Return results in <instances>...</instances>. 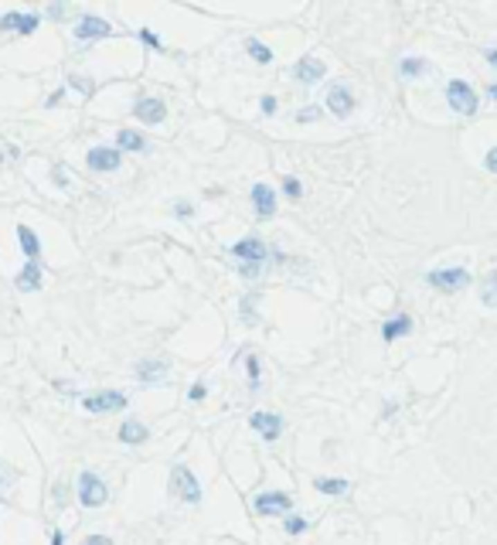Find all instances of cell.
Instances as JSON below:
<instances>
[{"instance_id":"6da1fadb","label":"cell","mask_w":497,"mask_h":545,"mask_svg":"<svg viewBox=\"0 0 497 545\" xmlns=\"http://www.w3.org/2000/svg\"><path fill=\"white\" fill-rule=\"evenodd\" d=\"M170 494L181 498V501H188V504L201 501V484H198V477H195L184 463H174V467H170Z\"/></svg>"},{"instance_id":"7a4b0ae2","label":"cell","mask_w":497,"mask_h":545,"mask_svg":"<svg viewBox=\"0 0 497 545\" xmlns=\"http://www.w3.org/2000/svg\"><path fill=\"white\" fill-rule=\"evenodd\" d=\"M79 501H82L85 508H99V504L109 501V491H106L102 477H96L92 470H82V474H79Z\"/></svg>"},{"instance_id":"3957f363","label":"cell","mask_w":497,"mask_h":545,"mask_svg":"<svg viewBox=\"0 0 497 545\" xmlns=\"http://www.w3.org/2000/svg\"><path fill=\"white\" fill-rule=\"evenodd\" d=\"M446 102L453 106L460 116H473V113H477V92L463 82V79H453V82L446 85Z\"/></svg>"},{"instance_id":"277c9868","label":"cell","mask_w":497,"mask_h":545,"mask_svg":"<svg viewBox=\"0 0 497 545\" xmlns=\"http://www.w3.org/2000/svg\"><path fill=\"white\" fill-rule=\"evenodd\" d=\"M426 280H429V287H436V290H443V294H456V290H463V287L470 283V273L460 269V266H453V269H433Z\"/></svg>"},{"instance_id":"5b68a950","label":"cell","mask_w":497,"mask_h":545,"mask_svg":"<svg viewBox=\"0 0 497 545\" xmlns=\"http://www.w3.org/2000/svg\"><path fill=\"white\" fill-rule=\"evenodd\" d=\"M85 409H89V413H120V409H126V395L123 392H96V395H85Z\"/></svg>"},{"instance_id":"8992f818","label":"cell","mask_w":497,"mask_h":545,"mask_svg":"<svg viewBox=\"0 0 497 545\" xmlns=\"http://www.w3.org/2000/svg\"><path fill=\"white\" fill-rule=\"evenodd\" d=\"M232 256H235V259H246L248 266H259V262L269 256V249H266V242H262V239L248 235V239H239V242L232 246Z\"/></svg>"},{"instance_id":"52a82bcc","label":"cell","mask_w":497,"mask_h":545,"mask_svg":"<svg viewBox=\"0 0 497 545\" xmlns=\"http://www.w3.org/2000/svg\"><path fill=\"white\" fill-rule=\"evenodd\" d=\"M327 109H331L334 116H341V120H347L351 113H354V96H351V89L344 82H337L327 92Z\"/></svg>"},{"instance_id":"ba28073f","label":"cell","mask_w":497,"mask_h":545,"mask_svg":"<svg viewBox=\"0 0 497 545\" xmlns=\"http://www.w3.org/2000/svg\"><path fill=\"white\" fill-rule=\"evenodd\" d=\"M109 35H113V28L102 17H96V14H85L82 21H79V28H75L79 42H96V38H109Z\"/></svg>"},{"instance_id":"9c48e42d","label":"cell","mask_w":497,"mask_h":545,"mask_svg":"<svg viewBox=\"0 0 497 545\" xmlns=\"http://www.w3.org/2000/svg\"><path fill=\"white\" fill-rule=\"evenodd\" d=\"M290 508H293V498L283 494V491H266V494L255 498V511H259V515H283V511H290Z\"/></svg>"},{"instance_id":"30bf717a","label":"cell","mask_w":497,"mask_h":545,"mask_svg":"<svg viewBox=\"0 0 497 545\" xmlns=\"http://www.w3.org/2000/svg\"><path fill=\"white\" fill-rule=\"evenodd\" d=\"M0 28L3 31H14V35H31L38 28V14H21V10H10L0 17Z\"/></svg>"},{"instance_id":"8fae6325","label":"cell","mask_w":497,"mask_h":545,"mask_svg":"<svg viewBox=\"0 0 497 545\" xmlns=\"http://www.w3.org/2000/svg\"><path fill=\"white\" fill-rule=\"evenodd\" d=\"M248 426H252V429H259V433H262V440H269V443H273V440H280L283 420H280L276 413H252V416H248Z\"/></svg>"},{"instance_id":"7c38bea8","label":"cell","mask_w":497,"mask_h":545,"mask_svg":"<svg viewBox=\"0 0 497 545\" xmlns=\"http://www.w3.org/2000/svg\"><path fill=\"white\" fill-rule=\"evenodd\" d=\"M85 161H89L92 170H116L120 168V150H113V147H92Z\"/></svg>"},{"instance_id":"4fadbf2b","label":"cell","mask_w":497,"mask_h":545,"mask_svg":"<svg viewBox=\"0 0 497 545\" xmlns=\"http://www.w3.org/2000/svg\"><path fill=\"white\" fill-rule=\"evenodd\" d=\"M324 72H327V65L320 62V58H300L296 62V69H293V75L300 79V82H320L324 79Z\"/></svg>"},{"instance_id":"5bb4252c","label":"cell","mask_w":497,"mask_h":545,"mask_svg":"<svg viewBox=\"0 0 497 545\" xmlns=\"http://www.w3.org/2000/svg\"><path fill=\"white\" fill-rule=\"evenodd\" d=\"M252 205L259 211V218H269V215L276 211V195H273V188H269V184H255V188H252Z\"/></svg>"},{"instance_id":"9a60e30c","label":"cell","mask_w":497,"mask_h":545,"mask_svg":"<svg viewBox=\"0 0 497 545\" xmlns=\"http://www.w3.org/2000/svg\"><path fill=\"white\" fill-rule=\"evenodd\" d=\"M133 113H136V120H143V123H161L167 116V106L161 99H140Z\"/></svg>"},{"instance_id":"2e32d148","label":"cell","mask_w":497,"mask_h":545,"mask_svg":"<svg viewBox=\"0 0 497 545\" xmlns=\"http://www.w3.org/2000/svg\"><path fill=\"white\" fill-rule=\"evenodd\" d=\"M167 368H170L167 361L147 358V361H140V365H136V375H140V382H143V385H154L157 378H164V375H167Z\"/></svg>"},{"instance_id":"e0dca14e","label":"cell","mask_w":497,"mask_h":545,"mask_svg":"<svg viewBox=\"0 0 497 545\" xmlns=\"http://www.w3.org/2000/svg\"><path fill=\"white\" fill-rule=\"evenodd\" d=\"M14 283H17V290H38V287H42V266H38V262H28V266L17 273Z\"/></svg>"},{"instance_id":"ac0fdd59","label":"cell","mask_w":497,"mask_h":545,"mask_svg":"<svg viewBox=\"0 0 497 545\" xmlns=\"http://www.w3.org/2000/svg\"><path fill=\"white\" fill-rule=\"evenodd\" d=\"M409 331H413V321H409V314H399V317L385 321V328H381V337H385V341H395V337L409 334Z\"/></svg>"},{"instance_id":"d6986e66","label":"cell","mask_w":497,"mask_h":545,"mask_svg":"<svg viewBox=\"0 0 497 545\" xmlns=\"http://www.w3.org/2000/svg\"><path fill=\"white\" fill-rule=\"evenodd\" d=\"M147 436H150V429L136 420H126L123 426H120V440H123V443H133V447H136V443H143Z\"/></svg>"},{"instance_id":"ffe728a7","label":"cell","mask_w":497,"mask_h":545,"mask_svg":"<svg viewBox=\"0 0 497 545\" xmlns=\"http://www.w3.org/2000/svg\"><path fill=\"white\" fill-rule=\"evenodd\" d=\"M17 242H21V249H24V256L35 262L38 259V252H42V242H38V235L28 229V225H17Z\"/></svg>"},{"instance_id":"44dd1931","label":"cell","mask_w":497,"mask_h":545,"mask_svg":"<svg viewBox=\"0 0 497 545\" xmlns=\"http://www.w3.org/2000/svg\"><path fill=\"white\" fill-rule=\"evenodd\" d=\"M480 300H484L487 307H497V269H491V273L484 276V287H480Z\"/></svg>"},{"instance_id":"7402d4cb","label":"cell","mask_w":497,"mask_h":545,"mask_svg":"<svg viewBox=\"0 0 497 545\" xmlns=\"http://www.w3.org/2000/svg\"><path fill=\"white\" fill-rule=\"evenodd\" d=\"M116 140H120V147H123V150H143V147H147V140H143L136 129H120V133H116Z\"/></svg>"},{"instance_id":"603a6c76","label":"cell","mask_w":497,"mask_h":545,"mask_svg":"<svg viewBox=\"0 0 497 545\" xmlns=\"http://www.w3.org/2000/svg\"><path fill=\"white\" fill-rule=\"evenodd\" d=\"M317 491L320 494H344L347 481H341V477H317Z\"/></svg>"},{"instance_id":"cb8c5ba5","label":"cell","mask_w":497,"mask_h":545,"mask_svg":"<svg viewBox=\"0 0 497 545\" xmlns=\"http://www.w3.org/2000/svg\"><path fill=\"white\" fill-rule=\"evenodd\" d=\"M246 48H248V55H252V58H255L259 65H269V62H273V51H269V48H266V44H262V42H255V38H248V42H246Z\"/></svg>"},{"instance_id":"d4e9b609","label":"cell","mask_w":497,"mask_h":545,"mask_svg":"<svg viewBox=\"0 0 497 545\" xmlns=\"http://www.w3.org/2000/svg\"><path fill=\"white\" fill-rule=\"evenodd\" d=\"M399 72H402L406 79H413V75H422V72H426V62H422V58H413V55H409V58H402Z\"/></svg>"},{"instance_id":"484cf974","label":"cell","mask_w":497,"mask_h":545,"mask_svg":"<svg viewBox=\"0 0 497 545\" xmlns=\"http://www.w3.org/2000/svg\"><path fill=\"white\" fill-rule=\"evenodd\" d=\"M136 35H140V42H143V44H150V48H157V51H164V42H161V38H157V35H154L150 28H140Z\"/></svg>"},{"instance_id":"4316f807","label":"cell","mask_w":497,"mask_h":545,"mask_svg":"<svg viewBox=\"0 0 497 545\" xmlns=\"http://www.w3.org/2000/svg\"><path fill=\"white\" fill-rule=\"evenodd\" d=\"M287 532H290V535H303V532H307V518L290 515V518H287Z\"/></svg>"},{"instance_id":"83f0119b","label":"cell","mask_w":497,"mask_h":545,"mask_svg":"<svg viewBox=\"0 0 497 545\" xmlns=\"http://www.w3.org/2000/svg\"><path fill=\"white\" fill-rule=\"evenodd\" d=\"M283 191H287L290 198H300V195H303V184H300L296 177H287V181H283Z\"/></svg>"},{"instance_id":"f1b7e54d","label":"cell","mask_w":497,"mask_h":545,"mask_svg":"<svg viewBox=\"0 0 497 545\" xmlns=\"http://www.w3.org/2000/svg\"><path fill=\"white\" fill-rule=\"evenodd\" d=\"M317 116H320V109H317V106H307V109H300V113H296V120H300V123H314Z\"/></svg>"},{"instance_id":"f546056e","label":"cell","mask_w":497,"mask_h":545,"mask_svg":"<svg viewBox=\"0 0 497 545\" xmlns=\"http://www.w3.org/2000/svg\"><path fill=\"white\" fill-rule=\"evenodd\" d=\"M246 368H248V382H252V388L259 385V358H246Z\"/></svg>"},{"instance_id":"4dcf8cb0","label":"cell","mask_w":497,"mask_h":545,"mask_svg":"<svg viewBox=\"0 0 497 545\" xmlns=\"http://www.w3.org/2000/svg\"><path fill=\"white\" fill-rule=\"evenodd\" d=\"M259 106H262V113H266V116H269V113H276V99H273V96H262V102H259Z\"/></svg>"},{"instance_id":"1f68e13d","label":"cell","mask_w":497,"mask_h":545,"mask_svg":"<svg viewBox=\"0 0 497 545\" xmlns=\"http://www.w3.org/2000/svg\"><path fill=\"white\" fill-rule=\"evenodd\" d=\"M205 382H195V388H191V399H195V402H201V399H205Z\"/></svg>"},{"instance_id":"d6a6232c","label":"cell","mask_w":497,"mask_h":545,"mask_svg":"<svg viewBox=\"0 0 497 545\" xmlns=\"http://www.w3.org/2000/svg\"><path fill=\"white\" fill-rule=\"evenodd\" d=\"M191 205H188V202H177V205H174V215H177V218H188V215H191Z\"/></svg>"},{"instance_id":"836d02e7","label":"cell","mask_w":497,"mask_h":545,"mask_svg":"<svg viewBox=\"0 0 497 545\" xmlns=\"http://www.w3.org/2000/svg\"><path fill=\"white\" fill-rule=\"evenodd\" d=\"M82 545H113V539H106V535H89Z\"/></svg>"},{"instance_id":"e575fe53","label":"cell","mask_w":497,"mask_h":545,"mask_svg":"<svg viewBox=\"0 0 497 545\" xmlns=\"http://www.w3.org/2000/svg\"><path fill=\"white\" fill-rule=\"evenodd\" d=\"M484 164H487V170H494V174H497V147L487 150V161H484Z\"/></svg>"},{"instance_id":"d590c367","label":"cell","mask_w":497,"mask_h":545,"mask_svg":"<svg viewBox=\"0 0 497 545\" xmlns=\"http://www.w3.org/2000/svg\"><path fill=\"white\" fill-rule=\"evenodd\" d=\"M69 85H79V92H85V96H92V82H85V79H72Z\"/></svg>"},{"instance_id":"8d00e7d4","label":"cell","mask_w":497,"mask_h":545,"mask_svg":"<svg viewBox=\"0 0 497 545\" xmlns=\"http://www.w3.org/2000/svg\"><path fill=\"white\" fill-rule=\"evenodd\" d=\"M395 409H399V406H395V402H385V409H381V416H385V420H388V416H392V413H395Z\"/></svg>"},{"instance_id":"74e56055","label":"cell","mask_w":497,"mask_h":545,"mask_svg":"<svg viewBox=\"0 0 497 545\" xmlns=\"http://www.w3.org/2000/svg\"><path fill=\"white\" fill-rule=\"evenodd\" d=\"M62 542H65V535H62V532L55 528V532H51V545H62Z\"/></svg>"},{"instance_id":"f35d334b","label":"cell","mask_w":497,"mask_h":545,"mask_svg":"<svg viewBox=\"0 0 497 545\" xmlns=\"http://www.w3.org/2000/svg\"><path fill=\"white\" fill-rule=\"evenodd\" d=\"M487 62H491V65H497V48H491V51H487Z\"/></svg>"},{"instance_id":"ab89813d","label":"cell","mask_w":497,"mask_h":545,"mask_svg":"<svg viewBox=\"0 0 497 545\" xmlns=\"http://www.w3.org/2000/svg\"><path fill=\"white\" fill-rule=\"evenodd\" d=\"M487 96H491V99L497 102V82H494V85H487Z\"/></svg>"},{"instance_id":"60d3db41","label":"cell","mask_w":497,"mask_h":545,"mask_svg":"<svg viewBox=\"0 0 497 545\" xmlns=\"http://www.w3.org/2000/svg\"><path fill=\"white\" fill-rule=\"evenodd\" d=\"M0 467H3V463H0ZM7 477H14V474H3V470H0V491H3V481H7Z\"/></svg>"}]
</instances>
